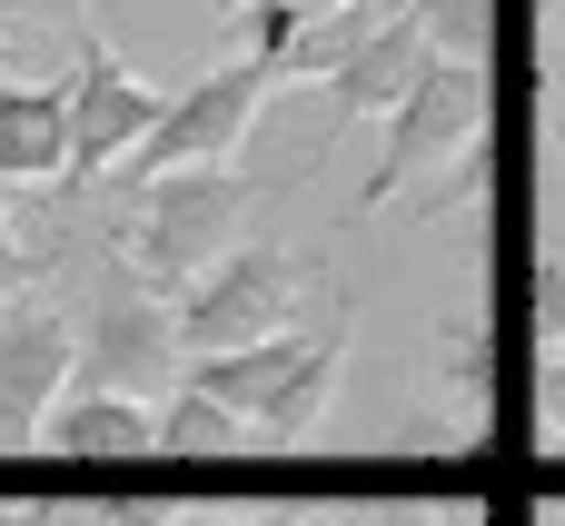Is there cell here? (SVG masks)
Segmentation results:
<instances>
[{"instance_id": "obj_1", "label": "cell", "mask_w": 565, "mask_h": 526, "mask_svg": "<svg viewBox=\"0 0 565 526\" xmlns=\"http://www.w3.org/2000/svg\"><path fill=\"white\" fill-rule=\"evenodd\" d=\"M348 328H358V308H348V288H328V298H318L308 318H288L278 338H248V348L189 358L179 378H189V388H209L218 408H238L258 448H298V438L328 418V398H338Z\"/></svg>"}, {"instance_id": "obj_2", "label": "cell", "mask_w": 565, "mask_h": 526, "mask_svg": "<svg viewBox=\"0 0 565 526\" xmlns=\"http://www.w3.org/2000/svg\"><path fill=\"white\" fill-rule=\"evenodd\" d=\"M248 199H258V179H238L228 159L159 169V179H119L109 239H119V259H129L149 288H189L209 259H228V249L248 239Z\"/></svg>"}, {"instance_id": "obj_3", "label": "cell", "mask_w": 565, "mask_h": 526, "mask_svg": "<svg viewBox=\"0 0 565 526\" xmlns=\"http://www.w3.org/2000/svg\"><path fill=\"white\" fill-rule=\"evenodd\" d=\"M328 288H338V278L298 269L278 239H238L228 259H209V269L169 298V318H179V358H218V348L278 338V328H288V318H308Z\"/></svg>"}, {"instance_id": "obj_4", "label": "cell", "mask_w": 565, "mask_h": 526, "mask_svg": "<svg viewBox=\"0 0 565 526\" xmlns=\"http://www.w3.org/2000/svg\"><path fill=\"white\" fill-rule=\"evenodd\" d=\"M487 109H497V60H437V50H427V70L407 80V99H397L387 129H377V169H367L358 209H387L417 169L477 149V139H487Z\"/></svg>"}, {"instance_id": "obj_5", "label": "cell", "mask_w": 565, "mask_h": 526, "mask_svg": "<svg viewBox=\"0 0 565 526\" xmlns=\"http://www.w3.org/2000/svg\"><path fill=\"white\" fill-rule=\"evenodd\" d=\"M268 70L258 60H218L209 80H189L179 99H159V119L139 129V149L119 159V179H159V169H199V159H238L258 109H268Z\"/></svg>"}, {"instance_id": "obj_6", "label": "cell", "mask_w": 565, "mask_h": 526, "mask_svg": "<svg viewBox=\"0 0 565 526\" xmlns=\"http://www.w3.org/2000/svg\"><path fill=\"white\" fill-rule=\"evenodd\" d=\"M70 80H60V99H70V189H89V179H109L129 149H139V129L159 119V90L149 80H129V60L99 40V30H70Z\"/></svg>"}, {"instance_id": "obj_7", "label": "cell", "mask_w": 565, "mask_h": 526, "mask_svg": "<svg viewBox=\"0 0 565 526\" xmlns=\"http://www.w3.org/2000/svg\"><path fill=\"white\" fill-rule=\"evenodd\" d=\"M70 368H79L70 308H60L50 288L0 298V457L40 448V418H50V398L70 388Z\"/></svg>"}, {"instance_id": "obj_8", "label": "cell", "mask_w": 565, "mask_h": 526, "mask_svg": "<svg viewBox=\"0 0 565 526\" xmlns=\"http://www.w3.org/2000/svg\"><path fill=\"white\" fill-rule=\"evenodd\" d=\"M40 457H79V467H139L159 457V408L139 398H109V388H60L50 418H40Z\"/></svg>"}, {"instance_id": "obj_9", "label": "cell", "mask_w": 565, "mask_h": 526, "mask_svg": "<svg viewBox=\"0 0 565 526\" xmlns=\"http://www.w3.org/2000/svg\"><path fill=\"white\" fill-rule=\"evenodd\" d=\"M417 70H427V40H417L407 10H387V20H377V30L328 70V109H338V119H387V109L407 99Z\"/></svg>"}, {"instance_id": "obj_10", "label": "cell", "mask_w": 565, "mask_h": 526, "mask_svg": "<svg viewBox=\"0 0 565 526\" xmlns=\"http://www.w3.org/2000/svg\"><path fill=\"white\" fill-rule=\"evenodd\" d=\"M70 169V99L60 80H0V189H40Z\"/></svg>"}, {"instance_id": "obj_11", "label": "cell", "mask_w": 565, "mask_h": 526, "mask_svg": "<svg viewBox=\"0 0 565 526\" xmlns=\"http://www.w3.org/2000/svg\"><path fill=\"white\" fill-rule=\"evenodd\" d=\"M238 448H258V438H248V418H238V408H218L209 388H189V378H179V388L159 398V457L218 467V457H238Z\"/></svg>"}, {"instance_id": "obj_12", "label": "cell", "mask_w": 565, "mask_h": 526, "mask_svg": "<svg viewBox=\"0 0 565 526\" xmlns=\"http://www.w3.org/2000/svg\"><path fill=\"white\" fill-rule=\"evenodd\" d=\"M437 398L467 428H487V408H497V338H487V318H447L437 328Z\"/></svg>"}, {"instance_id": "obj_13", "label": "cell", "mask_w": 565, "mask_h": 526, "mask_svg": "<svg viewBox=\"0 0 565 526\" xmlns=\"http://www.w3.org/2000/svg\"><path fill=\"white\" fill-rule=\"evenodd\" d=\"M437 60H497V0H397Z\"/></svg>"}, {"instance_id": "obj_14", "label": "cell", "mask_w": 565, "mask_h": 526, "mask_svg": "<svg viewBox=\"0 0 565 526\" xmlns=\"http://www.w3.org/2000/svg\"><path fill=\"white\" fill-rule=\"evenodd\" d=\"M328 10H348V0H238V40H248V60L268 70L308 20H328Z\"/></svg>"}, {"instance_id": "obj_15", "label": "cell", "mask_w": 565, "mask_h": 526, "mask_svg": "<svg viewBox=\"0 0 565 526\" xmlns=\"http://www.w3.org/2000/svg\"><path fill=\"white\" fill-rule=\"evenodd\" d=\"M536 428L565 448V338H546V368H536Z\"/></svg>"}, {"instance_id": "obj_16", "label": "cell", "mask_w": 565, "mask_h": 526, "mask_svg": "<svg viewBox=\"0 0 565 526\" xmlns=\"http://www.w3.org/2000/svg\"><path fill=\"white\" fill-rule=\"evenodd\" d=\"M20 526H109L99 497H40V507H20Z\"/></svg>"}, {"instance_id": "obj_17", "label": "cell", "mask_w": 565, "mask_h": 526, "mask_svg": "<svg viewBox=\"0 0 565 526\" xmlns=\"http://www.w3.org/2000/svg\"><path fill=\"white\" fill-rule=\"evenodd\" d=\"M20 288H40V269H30V249L10 239V199H0V298H20Z\"/></svg>"}, {"instance_id": "obj_18", "label": "cell", "mask_w": 565, "mask_h": 526, "mask_svg": "<svg viewBox=\"0 0 565 526\" xmlns=\"http://www.w3.org/2000/svg\"><path fill=\"white\" fill-rule=\"evenodd\" d=\"M10 20H40V30H79L89 20V0H0Z\"/></svg>"}, {"instance_id": "obj_19", "label": "cell", "mask_w": 565, "mask_h": 526, "mask_svg": "<svg viewBox=\"0 0 565 526\" xmlns=\"http://www.w3.org/2000/svg\"><path fill=\"white\" fill-rule=\"evenodd\" d=\"M536 328H546V338H565V269H556V259L536 269Z\"/></svg>"}, {"instance_id": "obj_20", "label": "cell", "mask_w": 565, "mask_h": 526, "mask_svg": "<svg viewBox=\"0 0 565 526\" xmlns=\"http://www.w3.org/2000/svg\"><path fill=\"white\" fill-rule=\"evenodd\" d=\"M278 526H358V517H338V507H298V517H278Z\"/></svg>"}, {"instance_id": "obj_21", "label": "cell", "mask_w": 565, "mask_h": 526, "mask_svg": "<svg viewBox=\"0 0 565 526\" xmlns=\"http://www.w3.org/2000/svg\"><path fill=\"white\" fill-rule=\"evenodd\" d=\"M0 526H20V507H0Z\"/></svg>"}, {"instance_id": "obj_22", "label": "cell", "mask_w": 565, "mask_h": 526, "mask_svg": "<svg viewBox=\"0 0 565 526\" xmlns=\"http://www.w3.org/2000/svg\"><path fill=\"white\" fill-rule=\"evenodd\" d=\"M556 159H565V119H556Z\"/></svg>"}, {"instance_id": "obj_23", "label": "cell", "mask_w": 565, "mask_h": 526, "mask_svg": "<svg viewBox=\"0 0 565 526\" xmlns=\"http://www.w3.org/2000/svg\"><path fill=\"white\" fill-rule=\"evenodd\" d=\"M0 60H10V40H0Z\"/></svg>"}, {"instance_id": "obj_24", "label": "cell", "mask_w": 565, "mask_h": 526, "mask_svg": "<svg viewBox=\"0 0 565 526\" xmlns=\"http://www.w3.org/2000/svg\"><path fill=\"white\" fill-rule=\"evenodd\" d=\"M228 10H238V0H228Z\"/></svg>"}]
</instances>
